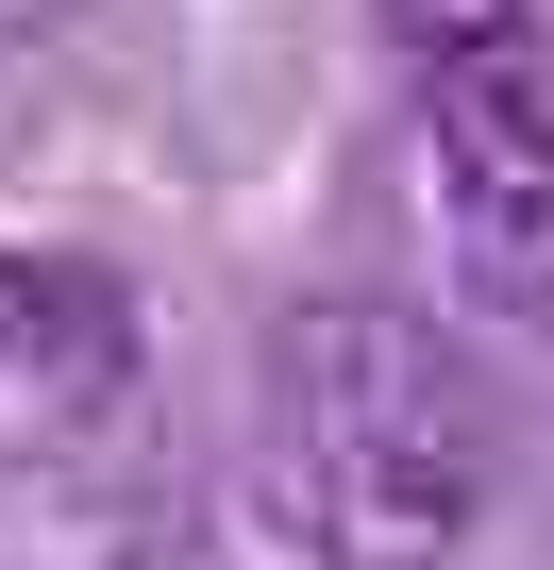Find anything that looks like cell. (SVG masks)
<instances>
[{"instance_id":"cell-1","label":"cell","mask_w":554,"mask_h":570,"mask_svg":"<svg viewBox=\"0 0 554 570\" xmlns=\"http://www.w3.org/2000/svg\"><path fill=\"white\" fill-rule=\"evenodd\" d=\"M504 487L470 353L404 303H303L252 353V503L286 570H454Z\"/></svg>"},{"instance_id":"cell-2","label":"cell","mask_w":554,"mask_h":570,"mask_svg":"<svg viewBox=\"0 0 554 570\" xmlns=\"http://www.w3.org/2000/svg\"><path fill=\"white\" fill-rule=\"evenodd\" d=\"M420 151H437V235L487 320L554 336V68L537 35L437 51L420 68Z\"/></svg>"},{"instance_id":"cell-3","label":"cell","mask_w":554,"mask_h":570,"mask_svg":"<svg viewBox=\"0 0 554 570\" xmlns=\"http://www.w3.org/2000/svg\"><path fill=\"white\" fill-rule=\"evenodd\" d=\"M0 386H18L35 420H101L135 386V320L118 285L68 268V252H0Z\"/></svg>"},{"instance_id":"cell-4","label":"cell","mask_w":554,"mask_h":570,"mask_svg":"<svg viewBox=\"0 0 554 570\" xmlns=\"http://www.w3.org/2000/svg\"><path fill=\"white\" fill-rule=\"evenodd\" d=\"M370 18H387V35L420 51V68H437V51H487V35H537L554 0H370Z\"/></svg>"},{"instance_id":"cell-5","label":"cell","mask_w":554,"mask_h":570,"mask_svg":"<svg viewBox=\"0 0 554 570\" xmlns=\"http://www.w3.org/2000/svg\"><path fill=\"white\" fill-rule=\"evenodd\" d=\"M51 18H68V0H0V35H51Z\"/></svg>"}]
</instances>
